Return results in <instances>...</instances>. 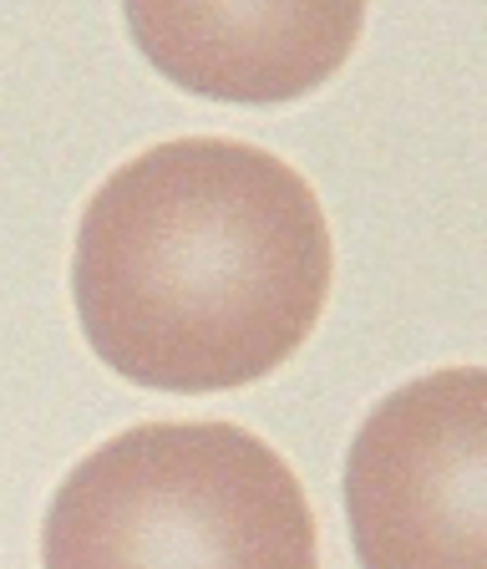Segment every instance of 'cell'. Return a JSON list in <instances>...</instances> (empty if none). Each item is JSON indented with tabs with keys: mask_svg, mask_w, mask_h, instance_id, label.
I'll use <instances>...</instances> for the list:
<instances>
[{
	"mask_svg": "<svg viewBox=\"0 0 487 569\" xmlns=\"http://www.w3.org/2000/svg\"><path fill=\"white\" fill-rule=\"evenodd\" d=\"M132 41L183 92L219 102H295L345 67L361 6H128Z\"/></svg>",
	"mask_w": 487,
	"mask_h": 569,
	"instance_id": "obj_4",
	"label": "cell"
},
{
	"mask_svg": "<svg viewBox=\"0 0 487 569\" xmlns=\"http://www.w3.org/2000/svg\"><path fill=\"white\" fill-rule=\"evenodd\" d=\"M335 280L325 203L239 138H168L92 193L72 300L118 377L153 391L264 381L315 336Z\"/></svg>",
	"mask_w": 487,
	"mask_h": 569,
	"instance_id": "obj_1",
	"label": "cell"
},
{
	"mask_svg": "<svg viewBox=\"0 0 487 569\" xmlns=\"http://www.w3.org/2000/svg\"><path fill=\"white\" fill-rule=\"evenodd\" d=\"M47 569H321L305 488L239 422H138L61 478Z\"/></svg>",
	"mask_w": 487,
	"mask_h": 569,
	"instance_id": "obj_2",
	"label": "cell"
},
{
	"mask_svg": "<svg viewBox=\"0 0 487 569\" xmlns=\"http://www.w3.org/2000/svg\"><path fill=\"white\" fill-rule=\"evenodd\" d=\"M361 569H487V377L447 367L396 387L345 458Z\"/></svg>",
	"mask_w": 487,
	"mask_h": 569,
	"instance_id": "obj_3",
	"label": "cell"
}]
</instances>
